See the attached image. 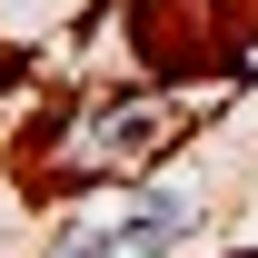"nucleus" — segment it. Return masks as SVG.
I'll list each match as a JSON object with an SVG mask.
<instances>
[{
	"label": "nucleus",
	"instance_id": "obj_1",
	"mask_svg": "<svg viewBox=\"0 0 258 258\" xmlns=\"http://www.w3.org/2000/svg\"><path fill=\"white\" fill-rule=\"evenodd\" d=\"M228 99H238V80H149V90H109V99H90V109H70L30 159H20V179L50 189V199H60V189L139 179V169H159L199 119H219Z\"/></svg>",
	"mask_w": 258,
	"mask_h": 258
},
{
	"label": "nucleus",
	"instance_id": "obj_2",
	"mask_svg": "<svg viewBox=\"0 0 258 258\" xmlns=\"http://www.w3.org/2000/svg\"><path fill=\"white\" fill-rule=\"evenodd\" d=\"M258 0H129V50L159 80H238Z\"/></svg>",
	"mask_w": 258,
	"mask_h": 258
},
{
	"label": "nucleus",
	"instance_id": "obj_3",
	"mask_svg": "<svg viewBox=\"0 0 258 258\" xmlns=\"http://www.w3.org/2000/svg\"><path fill=\"white\" fill-rule=\"evenodd\" d=\"M189 228H199V199L179 189V199H129V209H99V219H80L60 238L50 258H179L189 248Z\"/></svg>",
	"mask_w": 258,
	"mask_h": 258
},
{
	"label": "nucleus",
	"instance_id": "obj_4",
	"mask_svg": "<svg viewBox=\"0 0 258 258\" xmlns=\"http://www.w3.org/2000/svg\"><path fill=\"white\" fill-rule=\"evenodd\" d=\"M238 258H258V248H238Z\"/></svg>",
	"mask_w": 258,
	"mask_h": 258
}]
</instances>
